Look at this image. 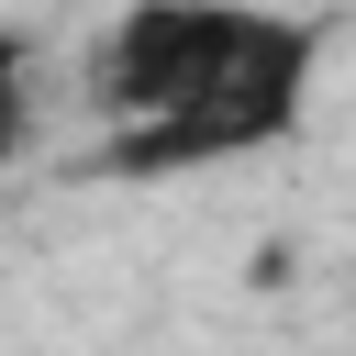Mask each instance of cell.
Segmentation results:
<instances>
[{"label":"cell","instance_id":"obj_1","mask_svg":"<svg viewBox=\"0 0 356 356\" xmlns=\"http://www.w3.org/2000/svg\"><path fill=\"white\" fill-rule=\"evenodd\" d=\"M323 22L267 0H122L89 44V111L122 178H200L312 122Z\"/></svg>","mask_w":356,"mask_h":356},{"label":"cell","instance_id":"obj_2","mask_svg":"<svg viewBox=\"0 0 356 356\" xmlns=\"http://www.w3.org/2000/svg\"><path fill=\"white\" fill-rule=\"evenodd\" d=\"M33 145V44L0 22V167Z\"/></svg>","mask_w":356,"mask_h":356}]
</instances>
